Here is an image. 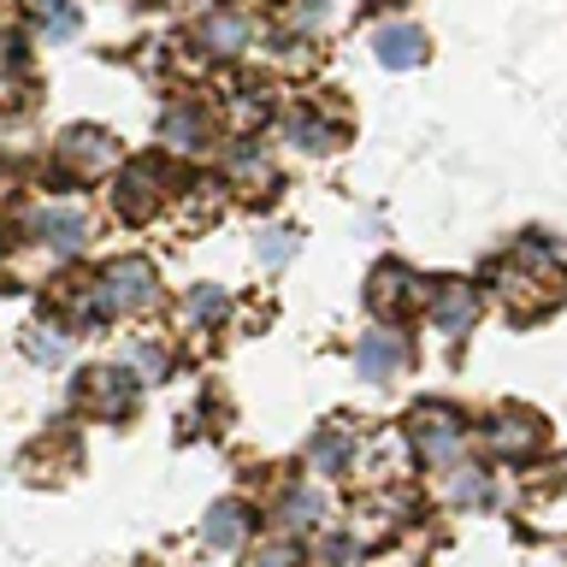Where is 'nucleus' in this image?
<instances>
[{"instance_id": "obj_4", "label": "nucleus", "mask_w": 567, "mask_h": 567, "mask_svg": "<svg viewBox=\"0 0 567 567\" xmlns=\"http://www.w3.org/2000/svg\"><path fill=\"white\" fill-rule=\"evenodd\" d=\"M18 237L30 248H42L48 260H71L89 248V237H95V219H89V207H78V202H35L24 219H18Z\"/></svg>"}, {"instance_id": "obj_14", "label": "nucleus", "mask_w": 567, "mask_h": 567, "mask_svg": "<svg viewBox=\"0 0 567 567\" xmlns=\"http://www.w3.org/2000/svg\"><path fill=\"white\" fill-rule=\"evenodd\" d=\"M230 184H237L248 202H260V195H272L278 189V166H272V154L255 148V142H243L237 154H230Z\"/></svg>"}, {"instance_id": "obj_8", "label": "nucleus", "mask_w": 567, "mask_h": 567, "mask_svg": "<svg viewBox=\"0 0 567 567\" xmlns=\"http://www.w3.org/2000/svg\"><path fill=\"white\" fill-rule=\"evenodd\" d=\"M425 326H432L437 337H450V343H461V337L473 331V319H478V284L467 278H437V284H425Z\"/></svg>"}, {"instance_id": "obj_21", "label": "nucleus", "mask_w": 567, "mask_h": 567, "mask_svg": "<svg viewBox=\"0 0 567 567\" xmlns=\"http://www.w3.org/2000/svg\"><path fill=\"white\" fill-rule=\"evenodd\" d=\"M278 131H284V142H296V148H308V154H326L331 148V124L319 118V113H290Z\"/></svg>"}, {"instance_id": "obj_13", "label": "nucleus", "mask_w": 567, "mask_h": 567, "mask_svg": "<svg viewBox=\"0 0 567 567\" xmlns=\"http://www.w3.org/2000/svg\"><path fill=\"white\" fill-rule=\"evenodd\" d=\"M202 538L213 549H243L255 538V514H248V503H213L207 520H202Z\"/></svg>"}, {"instance_id": "obj_18", "label": "nucleus", "mask_w": 567, "mask_h": 567, "mask_svg": "<svg viewBox=\"0 0 567 567\" xmlns=\"http://www.w3.org/2000/svg\"><path fill=\"white\" fill-rule=\"evenodd\" d=\"M195 35H202V48H207V53H243V42H248V18H243V12H230V7H219Z\"/></svg>"}, {"instance_id": "obj_12", "label": "nucleus", "mask_w": 567, "mask_h": 567, "mask_svg": "<svg viewBox=\"0 0 567 567\" xmlns=\"http://www.w3.org/2000/svg\"><path fill=\"white\" fill-rule=\"evenodd\" d=\"M159 142H166L172 154H207L213 124H207L202 106H172V113L159 118Z\"/></svg>"}, {"instance_id": "obj_16", "label": "nucleus", "mask_w": 567, "mask_h": 567, "mask_svg": "<svg viewBox=\"0 0 567 567\" xmlns=\"http://www.w3.org/2000/svg\"><path fill=\"white\" fill-rule=\"evenodd\" d=\"M308 461L319 473H349L354 467V432L349 425H319V437L308 443Z\"/></svg>"}, {"instance_id": "obj_22", "label": "nucleus", "mask_w": 567, "mask_h": 567, "mask_svg": "<svg viewBox=\"0 0 567 567\" xmlns=\"http://www.w3.org/2000/svg\"><path fill=\"white\" fill-rule=\"evenodd\" d=\"M24 48H18L12 30H0V101H12L18 89H24Z\"/></svg>"}, {"instance_id": "obj_3", "label": "nucleus", "mask_w": 567, "mask_h": 567, "mask_svg": "<svg viewBox=\"0 0 567 567\" xmlns=\"http://www.w3.org/2000/svg\"><path fill=\"white\" fill-rule=\"evenodd\" d=\"M402 432H408V450L420 455V467H455L473 437V420L455 402H420Z\"/></svg>"}, {"instance_id": "obj_17", "label": "nucleus", "mask_w": 567, "mask_h": 567, "mask_svg": "<svg viewBox=\"0 0 567 567\" xmlns=\"http://www.w3.org/2000/svg\"><path fill=\"white\" fill-rule=\"evenodd\" d=\"M225 319H230V296L219 290V284L189 290V301H184V326H189V331H219Z\"/></svg>"}, {"instance_id": "obj_6", "label": "nucleus", "mask_w": 567, "mask_h": 567, "mask_svg": "<svg viewBox=\"0 0 567 567\" xmlns=\"http://www.w3.org/2000/svg\"><path fill=\"white\" fill-rule=\"evenodd\" d=\"M172 195L177 189H172V177L159 159H131V166H118V177H113V207H118L124 225H148Z\"/></svg>"}, {"instance_id": "obj_2", "label": "nucleus", "mask_w": 567, "mask_h": 567, "mask_svg": "<svg viewBox=\"0 0 567 567\" xmlns=\"http://www.w3.org/2000/svg\"><path fill=\"white\" fill-rule=\"evenodd\" d=\"M485 284L503 296V308L514 319H544L549 308L567 301V260L549 237H520L514 248H503V255L491 260Z\"/></svg>"}, {"instance_id": "obj_24", "label": "nucleus", "mask_w": 567, "mask_h": 567, "mask_svg": "<svg viewBox=\"0 0 567 567\" xmlns=\"http://www.w3.org/2000/svg\"><path fill=\"white\" fill-rule=\"evenodd\" d=\"M248 567H301V544L290 532H272L260 549H248Z\"/></svg>"}, {"instance_id": "obj_25", "label": "nucleus", "mask_w": 567, "mask_h": 567, "mask_svg": "<svg viewBox=\"0 0 567 567\" xmlns=\"http://www.w3.org/2000/svg\"><path fill=\"white\" fill-rule=\"evenodd\" d=\"M131 372L142 384H159V379H166V349H159V343H136L131 349Z\"/></svg>"}, {"instance_id": "obj_23", "label": "nucleus", "mask_w": 567, "mask_h": 567, "mask_svg": "<svg viewBox=\"0 0 567 567\" xmlns=\"http://www.w3.org/2000/svg\"><path fill=\"white\" fill-rule=\"evenodd\" d=\"M443 473H455L450 478V496H455L461 508H467V503H491V473L485 467H461V461H455V467H443Z\"/></svg>"}, {"instance_id": "obj_9", "label": "nucleus", "mask_w": 567, "mask_h": 567, "mask_svg": "<svg viewBox=\"0 0 567 567\" xmlns=\"http://www.w3.org/2000/svg\"><path fill=\"white\" fill-rule=\"evenodd\" d=\"M408 367H414V343L402 337V326H372L361 343H354V372H361L367 384H396Z\"/></svg>"}, {"instance_id": "obj_7", "label": "nucleus", "mask_w": 567, "mask_h": 567, "mask_svg": "<svg viewBox=\"0 0 567 567\" xmlns=\"http://www.w3.org/2000/svg\"><path fill=\"white\" fill-rule=\"evenodd\" d=\"M118 159V142L95 131V124H71V131L53 142V172L65 177V184H95V177Z\"/></svg>"}, {"instance_id": "obj_20", "label": "nucleus", "mask_w": 567, "mask_h": 567, "mask_svg": "<svg viewBox=\"0 0 567 567\" xmlns=\"http://www.w3.org/2000/svg\"><path fill=\"white\" fill-rule=\"evenodd\" d=\"M30 18L48 42H65V35L78 30V0H30Z\"/></svg>"}, {"instance_id": "obj_1", "label": "nucleus", "mask_w": 567, "mask_h": 567, "mask_svg": "<svg viewBox=\"0 0 567 567\" xmlns=\"http://www.w3.org/2000/svg\"><path fill=\"white\" fill-rule=\"evenodd\" d=\"M159 301V272L154 260L142 255H113L101 260L89 278H78L65 290V313L53 331L78 337V331H101V326H118V319H142Z\"/></svg>"}, {"instance_id": "obj_11", "label": "nucleus", "mask_w": 567, "mask_h": 567, "mask_svg": "<svg viewBox=\"0 0 567 567\" xmlns=\"http://www.w3.org/2000/svg\"><path fill=\"white\" fill-rule=\"evenodd\" d=\"M485 443L503 461H532L549 443V425L532 414V408H496V414L485 420Z\"/></svg>"}, {"instance_id": "obj_27", "label": "nucleus", "mask_w": 567, "mask_h": 567, "mask_svg": "<svg viewBox=\"0 0 567 567\" xmlns=\"http://www.w3.org/2000/svg\"><path fill=\"white\" fill-rule=\"evenodd\" d=\"M0 184H7V159H0Z\"/></svg>"}, {"instance_id": "obj_10", "label": "nucleus", "mask_w": 567, "mask_h": 567, "mask_svg": "<svg viewBox=\"0 0 567 567\" xmlns=\"http://www.w3.org/2000/svg\"><path fill=\"white\" fill-rule=\"evenodd\" d=\"M142 396V379H131L124 367H89L78 379V402L89 408L95 420H124Z\"/></svg>"}, {"instance_id": "obj_15", "label": "nucleus", "mask_w": 567, "mask_h": 567, "mask_svg": "<svg viewBox=\"0 0 567 567\" xmlns=\"http://www.w3.org/2000/svg\"><path fill=\"white\" fill-rule=\"evenodd\" d=\"M372 53H379V65L408 71V65L425 60V35L414 24H379V30H372Z\"/></svg>"}, {"instance_id": "obj_5", "label": "nucleus", "mask_w": 567, "mask_h": 567, "mask_svg": "<svg viewBox=\"0 0 567 567\" xmlns=\"http://www.w3.org/2000/svg\"><path fill=\"white\" fill-rule=\"evenodd\" d=\"M367 308H372L379 326H402L408 313L425 308V278L408 260H379L372 278H367Z\"/></svg>"}, {"instance_id": "obj_26", "label": "nucleus", "mask_w": 567, "mask_h": 567, "mask_svg": "<svg viewBox=\"0 0 567 567\" xmlns=\"http://www.w3.org/2000/svg\"><path fill=\"white\" fill-rule=\"evenodd\" d=\"M260 237H266V243H260V260H266V266H278V260L296 255V230H290V225H272V230H260Z\"/></svg>"}, {"instance_id": "obj_19", "label": "nucleus", "mask_w": 567, "mask_h": 567, "mask_svg": "<svg viewBox=\"0 0 567 567\" xmlns=\"http://www.w3.org/2000/svg\"><path fill=\"white\" fill-rule=\"evenodd\" d=\"M319 520H326V496L308 491V485H296L278 503V532H290V538H296V532H308V526H319Z\"/></svg>"}]
</instances>
